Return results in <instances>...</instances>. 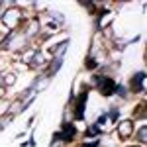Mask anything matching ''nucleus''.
<instances>
[{
  "label": "nucleus",
  "instance_id": "f257e3e1",
  "mask_svg": "<svg viewBox=\"0 0 147 147\" xmlns=\"http://www.w3.org/2000/svg\"><path fill=\"white\" fill-rule=\"evenodd\" d=\"M96 82L100 84V92L106 94V96H110V94L116 90V84H114V80H110V79H96Z\"/></svg>",
  "mask_w": 147,
  "mask_h": 147
},
{
  "label": "nucleus",
  "instance_id": "f03ea898",
  "mask_svg": "<svg viewBox=\"0 0 147 147\" xmlns=\"http://www.w3.org/2000/svg\"><path fill=\"white\" fill-rule=\"evenodd\" d=\"M20 18H22V14L18 10H8L6 14H4V24L8 26V28H14L16 24L20 22Z\"/></svg>",
  "mask_w": 147,
  "mask_h": 147
},
{
  "label": "nucleus",
  "instance_id": "7ed1b4c3",
  "mask_svg": "<svg viewBox=\"0 0 147 147\" xmlns=\"http://www.w3.org/2000/svg\"><path fill=\"white\" fill-rule=\"evenodd\" d=\"M75 134H77L75 125L67 122V124H63V129H61V134H59V136H55V137H61V139H65V141H71Z\"/></svg>",
  "mask_w": 147,
  "mask_h": 147
},
{
  "label": "nucleus",
  "instance_id": "20e7f679",
  "mask_svg": "<svg viewBox=\"0 0 147 147\" xmlns=\"http://www.w3.org/2000/svg\"><path fill=\"white\" fill-rule=\"evenodd\" d=\"M131 131H134V124L131 122H122L120 127H118V134H120L122 139H127V137L131 136Z\"/></svg>",
  "mask_w": 147,
  "mask_h": 147
},
{
  "label": "nucleus",
  "instance_id": "39448f33",
  "mask_svg": "<svg viewBox=\"0 0 147 147\" xmlns=\"http://www.w3.org/2000/svg\"><path fill=\"white\" fill-rule=\"evenodd\" d=\"M86 96H88V92L84 90L82 94L79 96V100H77V120H82V112H84V100H86Z\"/></svg>",
  "mask_w": 147,
  "mask_h": 147
},
{
  "label": "nucleus",
  "instance_id": "423d86ee",
  "mask_svg": "<svg viewBox=\"0 0 147 147\" xmlns=\"http://www.w3.org/2000/svg\"><path fill=\"white\" fill-rule=\"evenodd\" d=\"M143 79H145V75H143V73H137L136 77H134L131 86H134V90H136V92H141V90H143Z\"/></svg>",
  "mask_w": 147,
  "mask_h": 147
},
{
  "label": "nucleus",
  "instance_id": "0eeeda50",
  "mask_svg": "<svg viewBox=\"0 0 147 147\" xmlns=\"http://www.w3.org/2000/svg\"><path fill=\"white\" fill-rule=\"evenodd\" d=\"M69 47V41H63L59 49H55V59H63V53H65V49Z\"/></svg>",
  "mask_w": 147,
  "mask_h": 147
},
{
  "label": "nucleus",
  "instance_id": "6e6552de",
  "mask_svg": "<svg viewBox=\"0 0 147 147\" xmlns=\"http://www.w3.org/2000/svg\"><path fill=\"white\" fill-rule=\"evenodd\" d=\"M34 65L37 67V65H43V53L41 51H35L34 53Z\"/></svg>",
  "mask_w": 147,
  "mask_h": 147
},
{
  "label": "nucleus",
  "instance_id": "1a4fd4ad",
  "mask_svg": "<svg viewBox=\"0 0 147 147\" xmlns=\"http://www.w3.org/2000/svg\"><path fill=\"white\" fill-rule=\"evenodd\" d=\"M61 63H63V59H55V61H53V65H51V69H49V77H51V75H53V73L57 71V69L61 67Z\"/></svg>",
  "mask_w": 147,
  "mask_h": 147
},
{
  "label": "nucleus",
  "instance_id": "9d476101",
  "mask_svg": "<svg viewBox=\"0 0 147 147\" xmlns=\"http://www.w3.org/2000/svg\"><path fill=\"white\" fill-rule=\"evenodd\" d=\"M14 80H16V77H14V75H6V77H4V82H6V84H12Z\"/></svg>",
  "mask_w": 147,
  "mask_h": 147
},
{
  "label": "nucleus",
  "instance_id": "9b49d317",
  "mask_svg": "<svg viewBox=\"0 0 147 147\" xmlns=\"http://www.w3.org/2000/svg\"><path fill=\"white\" fill-rule=\"evenodd\" d=\"M137 136H139V141H145V139H147V137H145V127H141Z\"/></svg>",
  "mask_w": 147,
  "mask_h": 147
},
{
  "label": "nucleus",
  "instance_id": "f8f14e48",
  "mask_svg": "<svg viewBox=\"0 0 147 147\" xmlns=\"http://www.w3.org/2000/svg\"><path fill=\"white\" fill-rule=\"evenodd\" d=\"M110 118H114V120H116V118H118V110H112V112H110Z\"/></svg>",
  "mask_w": 147,
  "mask_h": 147
},
{
  "label": "nucleus",
  "instance_id": "ddd939ff",
  "mask_svg": "<svg viewBox=\"0 0 147 147\" xmlns=\"http://www.w3.org/2000/svg\"><path fill=\"white\" fill-rule=\"evenodd\" d=\"M2 84H4V77L0 75V86H2Z\"/></svg>",
  "mask_w": 147,
  "mask_h": 147
}]
</instances>
